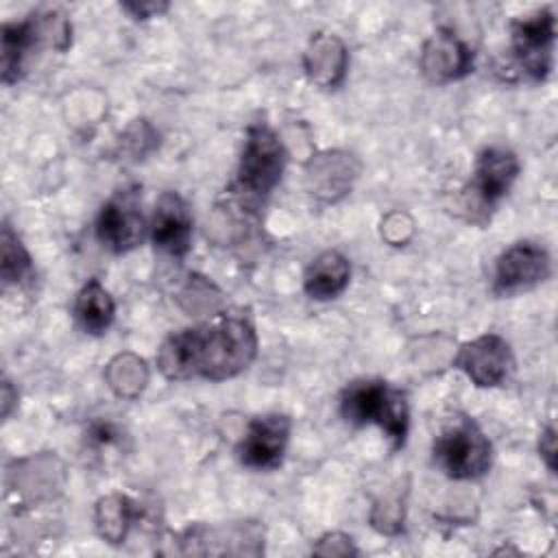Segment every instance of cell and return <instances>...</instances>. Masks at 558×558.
<instances>
[{"instance_id": "6da1fadb", "label": "cell", "mask_w": 558, "mask_h": 558, "mask_svg": "<svg viewBox=\"0 0 558 558\" xmlns=\"http://www.w3.org/2000/svg\"><path fill=\"white\" fill-rule=\"evenodd\" d=\"M255 353L253 325L242 316H229L214 325L170 333L159 347L157 366L170 381L192 377L222 381L240 375L255 360Z\"/></svg>"}, {"instance_id": "7a4b0ae2", "label": "cell", "mask_w": 558, "mask_h": 558, "mask_svg": "<svg viewBox=\"0 0 558 558\" xmlns=\"http://www.w3.org/2000/svg\"><path fill=\"white\" fill-rule=\"evenodd\" d=\"M340 414L351 425L375 423L399 449L405 445L410 427V408L405 395L379 379L353 381L340 397Z\"/></svg>"}, {"instance_id": "3957f363", "label": "cell", "mask_w": 558, "mask_h": 558, "mask_svg": "<svg viewBox=\"0 0 558 558\" xmlns=\"http://www.w3.org/2000/svg\"><path fill=\"white\" fill-rule=\"evenodd\" d=\"M72 44V24L59 11L33 13L24 22L2 26V83H17L24 74L28 54L39 46H50L59 52Z\"/></svg>"}, {"instance_id": "277c9868", "label": "cell", "mask_w": 558, "mask_h": 558, "mask_svg": "<svg viewBox=\"0 0 558 558\" xmlns=\"http://www.w3.org/2000/svg\"><path fill=\"white\" fill-rule=\"evenodd\" d=\"M286 157L281 140L268 124H251L238 163V192L248 201L266 198L281 181Z\"/></svg>"}, {"instance_id": "5b68a950", "label": "cell", "mask_w": 558, "mask_h": 558, "mask_svg": "<svg viewBox=\"0 0 558 558\" xmlns=\"http://www.w3.org/2000/svg\"><path fill=\"white\" fill-rule=\"evenodd\" d=\"M434 458L453 480H477L490 469L493 447L475 421L453 418L434 440Z\"/></svg>"}, {"instance_id": "8992f818", "label": "cell", "mask_w": 558, "mask_h": 558, "mask_svg": "<svg viewBox=\"0 0 558 558\" xmlns=\"http://www.w3.org/2000/svg\"><path fill=\"white\" fill-rule=\"evenodd\" d=\"M519 170V157L510 148H484L475 161L473 181L462 194L464 209H469L466 218L484 225L490 218V209L508 194L517 181Z\"/></svg>"}, {"instance_id": "52a82bcc", "label": "cell", "mask_w": 558, "mask_h": 558, "mask_svg": "<svg viewBox=\"0 0 558 558\" xmlns=\"http://www.w3.org/2000/svg\"><path fill=\"white\" fill-rule=\"evenodd\" d=\"M146 222L137 187L118 190L96 218V238L111 253H129L144 240Z\"/></svg>"}, {"instance_id": "ba28073f", "label": "cell", "mask_w": 558, "mask_h": 558, "mask_svg": "<svg viewBox=\"0 0 558 558\" xmlns=\"http://www.w3.org/2000/svg\"><path fill=\"white\" fill-rule=\"evenodd\" d=\"M556 17L549 9L534 11L512 22V52L532 81H545L551 70Z\"/></svg>"}, {"instance_id": "9c48e42d", "label": "cell", "mask_w": 558, "mask_h": 558, "mask_svg": "<svg viewBox=\"0 0 558 558\" xmlns=\"http://www.w3.org/2000/svg\"><path fill=\"white\" fill-rule=\"evenodd\" d=\"M453 364L480 388H493L508 379L514 368L510 344L497 333L477 336L464 342Z\"/></svg>"}, {"instance_id": "30bf717a", "label": "cell", "mask_w": 558, "mask_h": 558, "mask_svg": "<svg viewBox=\"0 0 558 558\" xmlns=\"http://www.w3.org/2000/svg\"><path fill=\"white\" fill-rule=\"evenodd\" d=\"M551 272L547 251L534 242H517L495 264L493 288L497 294H514L543 283Z\"/></svg>"}, {"instance_id": "8fae6325", "label": "cell", "mask_w": 558, "mask_h": 558, "mask_svg": "<svg viewBox=\"0 0 558 558\" xmlns=\"http://www.w3.org/2000/svg\"><path fill=\"white\" fill-rule=\"evenodd\" d=\"M292 423L286 414L255 416L238 445V458L248 469H277L283 460Z\"/></svg>"}, {"instance_id": "7c38bea8", "label": "cell", "mask_w": 558, "mask_h": 558, "mask_svg": "<svg viewBox=\"0 0 558 558\" xmlns=\"http://www.w3.org/2000/svg\"><path fill=\"white\" fill-rule=\"evenodd\" d=\"M421 70L438 85L458 81L473 70V50L451 28H438L423 44Z\"/></svg>"}, {"instance_id": "4fadbf2b", "label": "cell", "mask_w": 558, "mask_h": 558, "mask_svg": "<svg viewBox=\"0 0 558 558\" xmlns=\"http://www.w3.org/2000/svg\"><path fill=\"white\" fill-rule=\"evenodd\" d=\"M150 240L166 255L183 257L192 242V216L187 203L177 192H163L150 220Z\"/></svg>"}, {"instance_id": "5bb4252c", "label": "cell", "mask_w": 558, "mask_h": 558, "mask_svg": "<svg viewBox=\"0 0 558 558\" xmlns=\"http://www.w3.org/2000/svg\"><path fill=\"white\" fill-rule=\"evenodd\" d=\"M349 68V52L340 37L329 33H316L305 52H303V70L320 89H336L342 85Z\"/></svg>"}, {"instance_id": "9a60e30c", "label": "cell", "mask_w": 558, "mask_h": 558, "mask_svg": "<svg viewBox=\"0 0 558 558\" xmlns=\"http://www.w3.org/2000/svg\"><path fill=\"white\" fill-rule=\"evenodd\" d=\"M360 163L351 155L340 150H325L310 161L305 179L310 192L316 198L333 203L351 190Z\"/></svg>"}, {"instance_id": "2e32d148", "label": "cell", "mask_w": 558, "mask_h": 558, "mask_svg": "<svg viewBox=\"0 0 558 558\" xmlns=\"http://www.w3.org/2000/svg\"><path fill=\"white\" fill-rule=\"evenodd\" d=\"M351 279V264L340 251H323L305 270L303 290L310 299L327 301L344 292Z\"/></svg>"}, {"instance_id": "e0dca14e", "label": "cell", "mask_w": 558, "mask_h": 558, "mask_svg": "<svg viewBox=\"0 0 558 558\" xmlns=\"http://www.w3.org/2000/svg\"><path fill=\"white\" fill-rule=\"evenodd\" d=\"M135 519H137V508L126 495L113 493L96 501V508H94L96 532L102 541L111 545H120L126 538L131 523Z\"/></svg>"}, {"instance_id": "ac0fdd59", "label": "cell", "mask_w": 558, "mask_h": 558, "mask_svg": "<svg viewBox=\"0 0 558 558\" xmlns=\"http://www.w3.org/2000/svg\"><path fill=\"white\" fill-rule=\"evenodd\" d=\"M116 303L111 294L100 286V281L89 279L76 294L74 316L85 333H102L113 323Z\"/></svg>"}, {"instance_id": "d6986e66", "label": "cell", "mask_w": 558, "mask_h": 558, "mask_svg": "<svg viewBox=\"0 0 558 558\" xmlns=\"http://www.w3.org/2000/svg\"><path fill=\"white\" fill-rule=\"evenodd\" d=\"M105 379L116 397L133 401L144 392L148 384V366L140 355L124 351V353H118L107 364Z\"/></svg>"}, {"instance_id": "ffe728a7", "label": "cell", "mask_w": 558, "mask_h": 558, "mask_svg": "<svg viewBox=\"0 0 558 558\" xmlns=\"http://www.w3.org/2000/svg\"><path fill=\"white\" fill-rule=\"evenodd\" d=\"M0 277L4 283H17L31 272V255L22 246L20 238L11 231V227L4 222L2 225V235H0Z\"/></svg>"}, {"instance_id": "44dd1931", "label": "cell", "mask_w": 558, "mask_h": 558, "mask_svg": "<svg viewBox=\"0 0 558 558\" xmlns=\"http://www.w3.org/2000/svg\"><path fill=\"white\" fill-rule=\"evenodd\" d=\"M403 517H405L403 499L399 493H392L373 506L371 525L381 534L395 536L403 530Z\"/></svg>"}, {"instance_id": "7402d4cb", "label": "cell", "mask_w": 558, "mask_h": 558, "mask_svg": "<svg viewBox=\"0 0 558 558\" xmlns=\"http://www.w3.org/2000/svg\"><path fill=\"white\" fill-rule=\"evenodd\" d=\"M414 233V222L403 211H392L381 220V238L392 246H403Z\"/></svg>"}, {"instance_id": "603a6c76", "label": "cell", "mask_w": 558, "mask_h": 558, "mask_svg": "<svg viewBox=\"0 0 558 558\" xmlns=\"http://www.w3.org/2000/svg\"><path fill=\"white\" fill-rule=\"evenodd\" d=\"M124 146L131 148V155H144L157 144V133L146 120H135L124 133Z\"/></svg>"}, {"instance_id": "cb8c5ba5", "label": "cell", "mask_w": 558, "mask_h": 558, "mask_svg": "<svg viewBox=\"0 0 558 558\" xmlns=\"http://www.w3.org/2000/svg\"><path fill=\"white\" fill-rule=\"evenodd\" d=\"M318 556H355L357 547L353 545L351 536L342 532H329L318 538V543L312 549Z\"/></svg>"}, {"instance_id": "d4e9b609", "label": "cell", "mask_w": 558, "mask_h": 558, "mask_svg": "<svg viewBox=\"0 0 558 558\" xmlns=\"http://www.w3.org/2000/svg\"><path fill=\"white\" fill-rule=\"evenodd\" d=\"M122 9L126 13H131L135 20H148V17H155L163 11H168V2H163V0H148V2L131 0V2H122Z\"/></svg>"}, {"instance_id": "484cf974", "label": "cell", "mask_w": 558, "mask_h": 558, "mask_svg": "<svg viewBox=\"0 0 558 558\" xmlns=\"http://www.w3.org/2000/svg\"><path fill=\"white\" fill-rule=\"evenodd\" d=\"M538 453L545 460L547 469L554 473L556 471V429L551 425L545 427L538 438Z\"/></svg>"}, {"instance_id": "4316f807", "label": "cell", "mask_w": 558, "mask_h": 558, "mask_svg": "<svg viewBox=\"0 0 558 558\" xmlns=\"http://www.w3.org/2000/svg\"><path fill=\"white\" fill-rule=\"evenodd\" d=\"M89 436H92L96 442H100V445H109V442L116 440L118 432L113 429L111 423H96V425H92Z\"/></svg>"}, {"instance_id": "83f0119b", "label": "cell", "mask_w": 558, "mask_h": 558, "mask_svg": "<svg viewBox=\"0 0 558 558\" xmlns=\"http://www.w3.org/2000/svg\"><path fill=\"white\" fill-rule=\"evenodd\" d=\"M15 401H17V392L13 390L11 381L4 379V381H2V416H4V418H9L11 408H13Z\"/></svg>"}]
</instances>
